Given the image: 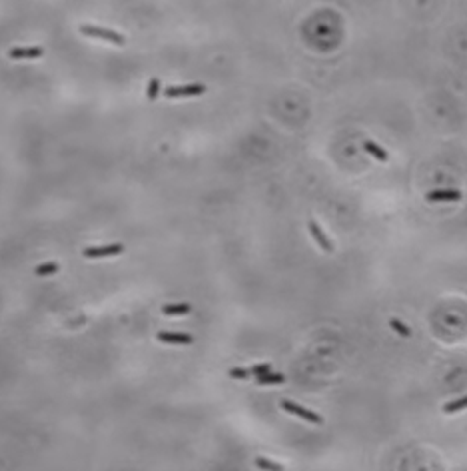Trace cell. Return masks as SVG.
I'll list each match as a JSON object with an SVG mask.
<instances>
[{
	"label": "cell",
	"mask_w": 467,
	"mask_h": 471,
	"mask_svg": "<svg viewBox=\"0 0 467 471\" xmlns=\"http://www.w3.org/2000/svg\"><path fill=\"white\" fill-rule=\"evenodd\" d=\"M461 409H467V395H463V397H459V399H453V401L445 403V405H443V414L451 416V414H457V411H461Z\"/></svg>",
	"instance_id": "cell-12"
},
{
	"label": "cell",
	"mask_w": 467,
	"mask_h": 471,
	"mask_svg": "<svg viewBox=\"0 0 467 471\" xmlns=\"http://www.w3.org/2000/svg\"><path fill=\"white\" fill-rule=\"evenodd\" d=\"M192 312V306L190 304H168L162 308V314L164 315H186Z\"/></svg>",
	"instance_id": "cell-10"
},
{
	"label": "cell",
	"mask_w": 467,
	"mask_h": 471,
	"mask_svg": "<svg viewBox=\"0 0 467 471\" xmlns=\"http://www.w3.org/2000/svg\"><path fill=\"white\" fill-rule=\"evenodd\" d=\"M363 148H365V152L369 154V156H373L377 162H382V164H386L388 160H389V156H388V152L382 148L379 144H375V142H371V140H365L363 142Z\"/></svg>",
	"instance_id": "cell-9"
},
{
	"label": "cell",
	"mask_w": 467,
	"mask_h": 471,
	"mask_svg": "<svg viewBox=\"0 0 467 471\" xmlns=\"http://www.w3.org/2000/svg\"><path fill=\"white\" fill-rule=\"evenodd\" d=\"M282 407L287 411V414L298 416V418H302V419H306V421H310V423H315V425H322V423H324L322 416H317L315 411H311V409L302 407L300 403H294V401H289V399H284V401H282Z\"/></svg>",
	"instance_id": "cell-2"
},
{
	"label": "cell",
	"mask_w": 467,
	"mask_h": 471,
	"mask_svg": "<svg viewBox=\"0 0 467 471\" xmlns=\"http://www.w3.org/2000/svg\"><path fill=\"white\" fill-rule=\"evenodd\" d=\"M256 465H258L259 469H272V471H280V469H284V465L274 463V461L264 459V457H258V459H256Z\"/></svg>",
	"instance_id": "cell-16"
},
{
	"label": "cell",
	"mask_w": 467,
	"mask_h": 471,
	"mask_svg": "<svg viewBox=\"0 0 467 471\" xmlns=\"http://www.w3.org/2000/svg\"><path fill=\"white\" fill-rule=\"evenodd\" d=\"M308 228H310V232H311V236H313V240L317 242V246L322 248L324 252L332 254V252H334V244H332V240L326 236V232L319 228V224H317L315 220H310V222H308Z\"/></svg>",
	"instance_id": "cell-6"
},
{
	"label": "cell",
	"mask_w": 467,
	"mask_h": 471,
	"mask_svg": "<svg viewBox=\"0 0 467 471\" xmlns=\"http://www.w3.org/2000/svg\"><path fill=\"white\" fill-rule=\"evenodd\" d=\"M80 32L90 36V38H98V40H106V42H112L116 46H124L126 44V38L120 34V32H114V30H106V28H98V26H80Z\"/></svg>",
	"instance_id": "cell-1"
},
{
	"label": "cell",
	"mask_w": 467,
	"mask_h": 471,
	"mask_svg": "<svg viewBox=\"0 0 467 471\" xmlns=\"http://www.w3.org/2000/svg\"><path fill=\"white\" fill-rule=\"evenodd\" d=\"M158 94H160V80H158V78H152V80L148 82V90H146V96H148L150 102H154V100L158 98Z\"/></svg>",
	"instance_id": "cell-15"
},
{
	"label": "cell",
	"mask_w": 467,
	"mask_h": 471,
	"mask_svg": "<svg viewBox=\"0 0 467 471\" xmlns=\"http://www.w3.org/2000/svg\"><path fill=\"white\" fill-rule=\"evenodd\" d=\"M228 375L234 377V379H248V377L252 375V371H250V369H242V367H232V369L228 371Z\"/></svg>",
	"instance_id": "cell-17"
},
{
	"label": "cell",
	"mask_w": 467,
	"mask_h": 471,
	"mask_svg": "<svg viewBox=\"0 0 467 471\" xmlns=\"http://www.w3.org/2000/svg\"><path fill=\"white\" fill-rule=\"evenodd\" d=\"M44 54V48L40 46H16L8 50V56L12 60H26V58H40Z\"/></svg>",
	"instance_id": "cell-7"
},
{
	"label": "cell",
	"mask_w": 467,
	"mask_h": 471,
	"mask_svg": "<svg viewBox=\"0 0 467 471\" xmlns=\"http://www.w3.org/2000/svg\"><path fill=\"white\" fill-rule=\"evenodd\" d=\"M204 92H206V86H204V84L172 86V88H166V90H164L166 98H192V96H200Z\"/></svg>",
	"instance_id": "cell-3"
},
{
	"label": "cell",
	"mask_w": 467,
	"mask_h": 471,
	"mask_svg": "<svg viewBox=\"0 0 467 471\" xmlns=\"http://www.w3.org/2000/svg\"><path fill=\"white\" fill-rule=\"evenodd\" d=\"M250 371H252L254 375H264V373L272 371V366H270V364H258V366L250 367Z\"/></svg>",
	"instance_id": "cell-18"
},
{
	"label": "cell",
	"mask_w": 467,
	"mask_h": 471,
	"mask_svg": "<svg viewBox=\"0 0 467 471\" xmlns=\"http://www.w3.org/2000/svg\"><path fill=\"white\" fill-rule=\"evenodd\" d=\"M156 340L162 343H178V345L194 343V338L190 334H180V332H158Z\"/></svg>",
	"instance_id": "cell-8"
},
{
	"label": "cell",
	"mask_w": 467,
	"mask_h": 471,
	"mask_svg": "<svg viewBox=\"0 0 467 471\" xmlns=\"http://www.w3.org/2000/svg\"><path fill=\"white\" fill-rule=\"evenodd\" d=\"M285 381V375L284 373H264V375H258V384L259 386H280Z\"/></svg>",
	"instance_id": "cell-11"
},
{
	"label": "cell",
	"mask_w": 467,
	"mask_h": 471,
	"mask_svg": "<svg viewBox=\"0 0 467 471\" xmlns=\"http://www.w3.org/2000/svg\"><path fill=\"white\" fill-rule=\"evenodd\" d=\"M463 194L459 190H447V188H437L425 194L427 202H459Z\"/></svg>",
	"instance_id": "cell-5"
},
{
	"label": "cell",
	"mask_w": 467,
	"mask_h": 471,
	"mask_svg": "<svg viewBox=\"0 0 467 471\" xmlns=\"http://www.w3.org/2000/svg\"><path fill=\"white\" fill-rule=\"evenodd\" d=\"M389 328H391L397 336H401V338H412V330L407 328L403 321H399L397 317H391V319H389Z\"/></svg>",
	"instance_id": "cell-13"
},
{
	"label": "cell",
	"mask_w": 467,
	"mask_h": 471,
	"mask_svg": "<svg viewBox=\"0 0 467 471\" xmlns=\"http://www.w3.org/2000/svg\"><path fill=\"white\" fill-rule=\"evenodd\" d=\"M124 252V244H108V246H96V248H88L84 250V256L88 260H98V258H110V256H118Z\"/></svg>",
	"instance_id": "cell-4"
},
{
	"label": "cell",
	"mask_w": 467,
	"mask_h": 471,
	"mask_svg": "<svg viewBox=\"0 0 467 471\" xmlns=\"http://www.w3.org/2000/svg\"><path fill=\"white\" fill-rule=\"evenodd\" d=\"M58 270H60V266H58V263L48 262V263H42V266H38V268L34 270V274H36V276H54Z\"/></svg>",
	"instance_id": "cell-14"
}]
</instances>
